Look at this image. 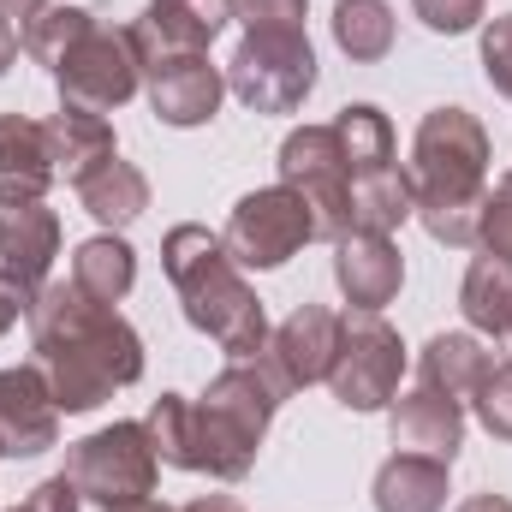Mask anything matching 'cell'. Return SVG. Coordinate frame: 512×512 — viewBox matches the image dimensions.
<instances>
[{
	"mask_svg": "<svg viewBox=\"0 0 512 512\" xmlns=\"http://www.w3.org/2000/svg\"><path fill=\"white\" fill-rule=\"evenodd\" d=\"M334 131H340V149L352 161V179L358 173H382L399 161V137H393V120H387L376 102H346L334 114Z\"/></svg>",
	"mask_w": 512,
	"mask_h": 512,
	"instance_id": "cell-27",
	"label": "cell"
},
{
	"mask_svg": "<svg viewBox=\"0 0 512 512\" xmlns=\"http://www.w3.org/2000/svg\"><path fill=\"white\" fill-rule=\"evenodd\" d=\"M72 286L90 292L96 304H120L137 286V251L126 233H96L72 251Z\"/></svg>",
	"mask_w": 512,
	"mask_h": 512,
	"instance_id": "cell-24",
	"label": "cell"
},
{
	"mask_svg": "<svg viewBox=\"0 0 512 512\" xmlns=\"http://www.w3.org/2000/svg\"><path fill=\"white\" fill-rule=\"evenodd\" d=\"M18 54H24V48H18V24H6V18H0V78H6V66H12Z\"/></svg>",
	"mask_w": 512,
	"mask_h": 512,
	"instance_id": "cell-38",
	"label": "cell"
},
{
	"mask_svg": "<svg viewBox=\"0 0 512 512\" xmlns=\"http://www.w3.org/2000/svg\"><path fill=\"white\" fill-rule=\"evenodd\" d=\"M120 512H179V507H167V501H155V495H149V501H137V507H120Z\"/></svg>",
	"mask_w": 512,
	"mask_h": 512,
	"instance_id": "cell-40",
	"label": "cell"
},
{
	"mask_svg": "<svg viewBox=\"0 0 512 512\" xmlns=\"http://www.w3.org/2000/svg\"><path fill=\"white\" fill-rule=\"evenodd\" d=\"M42 131H48V149H54V173L66 185H78L90 167H102L108 155H120L114 120L108 114H90V108H66L60 102V114H48Z\"/></svg>",
	"mask_w": 512,
	"mask_h": 512,
	"instance_id": "cell-21",
	"label": "cell"
},
{
	"mask_svg": "<svg viewBox=\"0 0 512 512\" xmlns=\"http://www.w3.org/2000/svg\"><path fill=\"white\" fill-rule=\"evenodd\" d=\"M90 18H96L90 6H66V0H54V6H42V12L18 30V48H24L36 66H48V72H54V66H60V54L84 36V24H90Z\"/></svg>",
	"mask_w": 512,
	"mask_h": 512,
	"instance_id": "cell-28",
	"label": "cell"
},
{
	"mask_svg": "<svg viewBox=\"0 0 512 512\" xmlns=\"http://www.w3.org/2000/svg\"><path fill=\"white\" fill-rule=\"evenodd\" d=\"M489 167H495V143L471 108H459V102L429 108L411 131V161H405L411 203H417L411 221H423V233L435 245L477 251V221L489 203Z\"/></svg>",
	"mask_w": 512,
	"mask_h": 512,
	"instance_id": "cell-2",
	"label": "cell"
},
{
	"mask_svg": "<svg viewBox=\"0 0 512 512\" xmlns=\"http://www.w3.org/2000/svg\"><path fill=\"white\" fill-rule=\"evenodd\" d=\"M143 96H149V114L173 131H197L209 126L227 102V72L209 60V54H167V60H149L143 66Z\"/></svg>",
	"mask_w": 512,
	"mask_h": 512,
	"instance_id": "cell-11",
	"label": "cell"
},
{
	"mask_svg": "<svg viewBox=\"0 0 512 512\" xmlns=\"http://www.w3.org/2000/svg\"><path fill=\"white\" fill-rule=\"evenodd\" d=\"M54 149L48 131L30 114H0V203H48L54 185Z\"/></svg>",
	"mask_w": 512,
	"mask_h": 512,
	"instance_id": "cell-18",
	"label": "cell"
},
{
	"mask_svg": "<svg viewBox=\"0 0 512 512\" xmlns=\"http://www.w3.org/2000/svg\"><path fill=\"white\" fill-rule=\"evenodd\" d=\"M477 54H483V78H489V90L512 102V12H501V18L483 24Z\"/></svg>",
	"mask_w": 512,
	"mask_h": 512,
	"instance_id": "cell-33",
	"label": "cell"
},
{
	"mask_svg": "<svg viewBox=\"0 0 512 512\" xmlns=\"http://www.w3.org/2000/svg\"><path fill=\"white\" fill-rule=\"evenodd\" d=\"M471 417H477L495 441H512V358L489 364L483 387L471 393Z\"/></svg>",
	"mask_w": 512,
	"mask_h": 512,
	"instance_id": "cell-29",
	"label": "cell"
},
{
	"mask_svg": "<svg viewBox=\"0 0 512 512\" xmlns=\"http://www.w3.org/2000/svg\"><path fill=\"white\" fill-rule=\"evenodd\" d=\"M66 108H90V114H120L131 96L143 90V48L131 36V24L90 18L84 36L60 54V66L48 72Z\"/></svg>",
	"mask_w": 512,
	"mask_h": 512,
	"instance_id": "cell-6",
	"label": "cell"
},
{
	"mask_svg": "<svg viewBox=\"0 0 512 512\" xmlns=\"http://www.w3.org/2000/svg\"><path fill=\"white\" fill-rule=\"evenodd\" d=\"M24 322H30V364L48 376L60 417H84L108 405L120 387L143 382V334L114 304L78 292L72 274L48 280L24 310Z\"/></svg>",
	"mask_w": 512,
	"mask_h": 512,
	"instance_id": "cell-1",
	"label": "cell"
},
{
	"mask_svg": "<svg viewBox=\"0 0 512 512\" xmlns=\"http://www.w3.org/2000/svg\"><path fill=\"white\" fill-rule=\"evenodd\" d=\"M310 0H239L245 36H304Z\"/></svg>",
	"mask_w": 512,
	"mask_h": 512,
	"instance_id": "cell-31",
	"label": "cell"
},
{
	"mask_svg": "<svg viewBox=\"0 0 512 512\" xmlns=\"http://www.w3.org/2000/svg\"><path fill=\"white\" fill-rule=\"evenodd\" d=\"M334 48L352 60V66H376L393 54V36H399V18L387 0H334Z\"/></svg>",
	"mask_w": 512,
	"mask_h": 512,
	"instance_id": "cell-25",
	"label": "cell"
},
{
	"mask_svg": "<svg viewBox=\"0 0 512 512\" xmlns=\"http://www.w3.org/2000/svg\"><path fill=\"white\" fill-rule=\"evenodd\" d=\"M453 512H512V501L507 495H465Z\"/></svg>",
	"mask_w": 512,
	"mask_h": 512,
	"instance_id": "cell-37",
	"label": "cell"
},
{
	"mask_svg": "<svg viewBox=\"0 0 512 512\" xmlns=\"http://www.w3.org/2000/svg\"><path fill=\"white\" fill-rule=\"evenodd\" d=\"M72 191H78V209L90 221H102V233H126L131 221L149 215V179L126 155H108L102 167H90Z\"/></svg>",
	"mask_w": 512,
	"mask_h": 512,
	"instance_id": "cell-19",
	"label": "cell"
},
{
	"mask_svg": "<svg viewBox=\"0 0 512 512\" xmlns=\"http://www.w3.org/2000/svg\"><path fill=\"white\" fill-rule=\"evenodd\" d=\"M42 6H54V0H0V18H6V24L18 18V30H24V24L42 12Z\"/></svg>",
	"mask_w": 512,
	"mask_h": 512,
	"instance_id": "cell-36",
	"label": "cell"
},
{
	"mask_svg": "<svg viewBox=\"0 0 512 512\" xmlns=\"http://www.w3.org/2000/svg\"><path fill=\"white\" fill-rule=\"evenodd\" d=\"M84 507V495L66 483V471L60 477H48V483H36L30 495H24V507H6V512H78Z\"/></svg>",
	"mask_w": 512,
	"mask_h": 512,
	"instance_id": "cell-34",
	"label": "cell"
},
{
	"mask_svg": "<svg viewBox=\"0 0 512 512\" xmlns=\"http://www.w3.org/2000/svg\"><path fill=\"white\" fill-rule=\"evenodd\" d=\"M66 483L102 512L149 501L161 483V459H155L149 429L143 423H108V429L72 441L66 447Z\"/></svg>",
	"mask_w": 512,
	"mask_h": 512,
	"instance_id": "cell-5",
	"label": "cell"
},
{
	"mask_svg": "<svg viewBox=\"0 0 512 512\" xmlns=\"http://www.w3.org/2000/svg\"><path fill=\"white\" fill-rule=\"evenodd\" d=\"M447 471H453V465H441V459L393 453V459L376 465L370 501H376V512H447V495H453Z\"/></svg>",
	"mask_w": 512,
	"mask_h": 512,
	"instance_id": "cell-22",
	"label": "cell"
},
{
	"mask_svg": "<svg viewBox=\"0 0 512 512\" xmlns=\"http://www.w3.org/2000/svg\"><path fill=\"white\" fill-rule=\"evenodd\" d=\"M411 12L435 36H465V30H483L489 0H411Z\"/></svg>",
	"mask_w": 512,
	"mask_h": 512,
	"instance_id": "cell-32",
	"label": "cell"
},
{
	"mask_svg": "<svg viewBox=\"0 0 512 512\" xmlns=\"http://www.w3.org/2000/svg\"><path fill=\"white\" fill-rule=\"evenodd\" d=\"M387 435H393V453L453 465L459 447H465V405L435 393V387H411L387 405Z\"/></svg>",
	"mask_w": 512,
	"mask_h": 512,
	"instance_id": "cell-17",
	"label": "cell"
},
{
	"mask_svg": "<svg viewBox=\"0 0 512 512\" xmlns=\"http://www.w3.org/2000/svg\"><path fill=\"white\" fill-rule=\"evenodd\" d=\"M286 399L292 393L274 382V370L262 358L227 364L203 387V399H191V459H185V471L215 477V483H245L262 441H268V423Z\"/></svg>",
	"mask_w": 512,
	"mask_h": 512,
	"instance_id": "cell-4",
	"label": "cell"
},
{
	"mask_svg": "<svg viewBox=\"0 0 512 512\" xmlns=\"http://www.w3.org/2000/svg\"><path fill=\"white\" fill-rule=\"evenodd\" d=\"M227 72V96H239L251 114H298L322 78L310 30L304 36H239Z\"/></svg>",
	"mask_w": 512,
	"mask_h": 512,
	"instance_id": "cell-9",
	"label": "cell"
},
{
	"mask_svg": "<svg viewBox=\"0 0 512 512\" xmlns=\"http://www.w3.org/2000/svg\"><path fill=\"white\" fill-rule=\"evenodd\" d=\"M334 286L352 310H387L405 286V256L393 245V233L352 227L346 239H334Z\"/></svg>",
	"mask_w": 512,
	"mask_h": 512,
	"instance_id": "cell-16",
	"label": "cell"
},
{
	"mask_svg": "<svg viewBox=\"0 0 512 512\" xmlns=\"http://www.w3.org/2000/svg\"><path fill=\"white\" fill-rule=\"evenodd\" d=\"M477 251L512 262V167L489 185V203H483V221H477Z\"/></svg>",
	"mask_w": 512,
	"mask_h": 512,
	"instance_id": "cell-30",
	"label": "cell"
},
{
	"mask_svg": "<svg viewBox=\"0 0 512 512\" xmlns=\"http://www.w3.org/2000/svg\"><path fill=\"white\" fill-rule=\"evenodd\" d=\"M334 352H340V310H328V304H298L280 328H268V346H262L256 358L274 370V382L286 387V393H304V387L328 382Z\"/></svg>",
	"mask_w": 512,
	"mask_h": 512,
	"instance_id": "cell-12",
	"label": "cell"
},
{
	"mask_svg": "<svg viewBox=\"0 0 512 512\" xmlns=\"http://www.w3.org/2000/svg\"><path fill=\"white\" fill-rule=\"evenodd\" d=\"M405 340L399 328L387 322L382 310H346L340 316V352H334V370L328 387L346 411L358 417H376L399 399V376H405Z\"/></svg>",
	"mask_w": 512,
	"mask_h": 512,
	"instance_id": "cell-8",
	"label": "cell"
},
{
	"mask_svg": "<svg viewBox=\"0 0 512 512\" xmlns=\"http://www.w3.org/2000/svg\"><path fill=\"white\" fill-rule=\"evenodd\" d=\"M459 316L477 340H501L512 352V262L501 256H471L465 280H459Z\"/></svg>",
	"mask_w": 512,
	"mask_h": 512,
	"instance_id": "cell-23",
	"label": "cell"
},
{
	"mask_svg": "<svg viewBox=\"0 0 512 512\" xmlns=\"http://www.w3.org/2000/svg\"><path fill=\"white\" fill-rule=\"evenodd\" d=\"M60 447V405L54 387L36 364L0 370V453L6 459H36Z\"/></svg>",
	"mask_w": 512,
	"mask_h": 512,
	"instance_id": "cell-15",
	"label": "cell"
},
{
	"mask_svg": "<svg viewBox=\"0 0 512 512\" xmlns=\"http://www.w3.org/2000/svg\"><path fill=\"white\" fill-rule=\"evenodd\" d=\"M60 256V215L48 203H0V286L36 304Z\"/></svg>",
	"mask_w": 512,
	"mask_h": 512,
	"instance_id": "cell-13",
	"label": "cell"
},
{
	"mask_svg": "<svg viewBox=\"0 0 512 512\" xmlns=\"http://www.w3.org/2000/svg\"><path fill=\"white\" fill-rule=\"evenodd\" d=\"M179 512H245L239 495H197V501H185Z\"/></svg>",
	"mask_w": 512,
	"mask_h": 512,
	"instance_id": "cell-35",
	"label": "cell"
},
{
	"mask_svg": "<svg viewBox=\"0 0 512 512\" xmlns=\"http://www.w3.org/2000/svg\"><path fill=\"white\" fill-rule=\"evenodd\" d=\"M489 346L471 334V328H447V334H429L423 352H417V387H435L459 405H471V393L489 376Z\"/></svg>",
	"mask_w": 512,
	"mask_h": 512,
	"instance_id": "cell-20",
	"label": "cell"
},
{
	"mask_svg": "<svg viewBox=\"0 0 512 512\" xmlns=\"http://www.w3.org/2000/svg\"><path fill=\"white\" fill-rule=\"evenodd\" d=\"M316 239L310 227V209L292 185H262V191H245L221 227V245L239 268L251 274H268V268H286L292 256Z\"/></svg>",
	"mask_w": 512,
	"mask_h": 512,
	"instance_id": "cell-10",
	"label": "cell"
},
{
	"mask_svg": "<svg viewBox=\"0 0 512 512\" xmlns=\"http://www.w3.org/2000/svg\"><path fill=\"white\" fill-rule=\"evenodd\" d=\"M233 18H239V0H143L131 36H137L143 66H149L167 54H209Z\"/></svg>",
	"mask_w": 512,
	"mask_h": 512,
	"instance_id": "cell-14",
	"label": "cell"
},
{
	"mask_svg": "<svg viewBox=\"0 0 512 512\" xmlns=\"http://www.w3.org/2000/svg\"><path fill=\"white\" fill-rule=\"evenodd\" d=\"M18 316H24V298H18V292H6V286H0V340H6V334H12V322H18Z\"/></svg>",
	"mask_w": 512,
	"mask_h": 512,
	"instance_id": "cell-39",
	"label": "cell"
},
{
	"mask_svg": "<svg viewBox=\"0 0 512 512\" xmlns=\"http://www.w3.org/2000/svg\"><path fill=\"white\" fill-rule=\"evenodd\" d=\"M0 459H6V453H0Z\"/></svg>",
	"mask_w": 512,
	"mask_h": 512,
	"instance_id": "cell-41",
	"label": "cell"
},
{
	"mask_svg": "<svg viewBox=\"0 0 512 512\" xmlns=\"http://www.w3.org/2000/svg\"><path fill=\"white\" fill-rule=\"evenodd\" d=\"M161 274L173 280L185 322L197 334H209L227 352V364H245V358H256L268 346V310L251 292L245 268L227 256L221 233H209L197 221L167 227V239H161Z\"/></svg>",
	"mask_w": 512,
	"mask_h": 512,
	"instance_id": "cell-3",
	"label": "cell"
},
{
	"mask_svg": "<svg viewBox=\"0 0 512 512\" xmlns=\"http://www.w3.org/2000/svg\"><path fill=\"white\" fill-rule=\"evenodd\" d=\"M411 215H417L411 173L399 161L382 167V173H358L352 179V227H364V233H399Z\"/></svg>",
	"mask_w": 512,
	"mask_h": 512,
	"instance_id": "cell-26",
	"label": "cell"
},
{
	"mask_svg": "<svg viewBox=\"0 0 512 512\" xmlns=\"http://www.w3.org/2000/svg\"><path fill=\"white\" fill-rule=\"evenodd\" d=\"M280 185H292L310 209V227L322 245L352 233V161L340 149V131L328 126H292L280 137Z\"/></svg>",
	"mask_w": 512,
	"mask_h": 512,
	"instance_id": "cell-7",
	"label": "cell"
}]
</instances>
